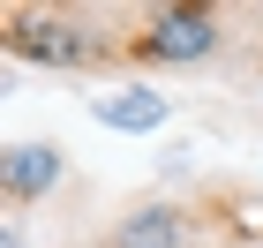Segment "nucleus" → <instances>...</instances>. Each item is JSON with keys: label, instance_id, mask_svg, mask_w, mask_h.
Segmentation results:
<instances>
[{"label": "nucleus", "instance_id": "obj_5", "mask_svg": "<svg viewBox=\"0 0 263 248\" xmlns=\"http://www.w3.org/2000/svg\"><path fill=\"white\" fill-rule=\"evenodd\" d=\"M188 233H196L188 203H136L121 226H113L105 248H188Z\"/></svg>", "mask_w": 263, "mask_h": 248}, {"label": "nucleus", "instance_id": "obj_1", "mask_svg": "<svg viewBox=\"0 0 263 248\" xmlns=\"http://www.w3.org/2000/svg\"><path fill=\"white\" fill-rule=\"evenodd\" d=\"M8 53L30 68H98L105 30L76 8H8Z\"/></svg>", "mask_w": 263, "mask_h": 248}, {"label": "nucleus", "instance_id": "obj_4", "mask_svg": "<svg viewBox=\"0 0 263 248\" xmlns=\"http://www.w3.org/2000/svg\"><path fill=\"white\" fill-rule=\"evenodd\" d=\"M90 121L121 128V136H151V128L173 121V98L165 90H143V83H121V90H98L90 98Z\"/></svg>", "mask_w": 263, "mask_h": 248}, {"label": "nucleus", "instance_id": "obj_2", "mask_svg": "<svg viewBox=\"0 0 263 248\" xmlns=\"http://www.w3.org/2000/svg\"><path fill=\"white\" fill-rule=\"evenodd\" d=\"M218 8H203V0H173V8H151L143 30L128 38V61H151V68H196L218 53Z\"/></svg>", "mask_w": 263, "mask_h": 248}, {"label": "nucleus", "instance_id": "obj_3", "mask_svg": "<svg viewBox=\"0 0 263 248\" xmlns=\"http://www.w3.org/2000/svg\"><path fill=\"white\" fill-rule=\"evenodd\" d=\"M61 173H68L61 143H38V136L8 143V150H0V196H8V211H23V203H38V196H53V188H61Z\"/></svg>", "mask_w": 263, "mask_h": 248}]
</instances>
